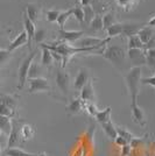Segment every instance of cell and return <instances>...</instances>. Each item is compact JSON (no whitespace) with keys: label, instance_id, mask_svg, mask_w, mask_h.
<instances>
[{"label":"cell","instance_id":"6da1fadb","mask_svg":"<svg viewBox=\"0 0 155 156\" xmlns=\"http://www.w3.org/2000/svg\"><path fill=\"white\" fill-rule=\"evenodd\" d=\"M103 57L107 61H110L113 66H116L119 72L129 71V62L127 61V54L125 51L124 47L111 44L107 46L103 51Z\"/></svg>","mask_w":155,"mask_h":156},{"label":"cell","instance_id":"7a4b0ae2","mask_svg":"<svg viewBox=\"0 0 155 156\" xmlns=\"http://www.w3.org/2000/svg\"><path fill=\"white\" fill-rule=\"evenodd\" d=\"M141 68L140 66H133L129 69V71L125 76L126 86L131 96V105H135L138 94H139V87L141 84Z\"/></svg>","mask_w":155,"mask_h":156},{"label":"cell","instance_id":"3957f363","mask_svg":"<svg viewBox=\"0 0 155 156\" xmlns=\"http://www.w3.org/2000/svg\"><path fill=\"white\" fill-rule=\"evenodd\" d=\"M36 50L32 51L27 57H25V59L21 62V64L19 66V72H18V78H19V83H18V90H21L26 82L28 80V71H29V68L31 64L33 63V59L35 58L36 56Z\"/></svg>","mask_w":155,"mask_h":156},{"label":"cell","instance_id":"277c9868","mask_svg":"<svg viewBox=\"0 0 155 156\" xmlns=\"http://www.w3.org/2000/svg\"><path fill=\"white\" fill-rule=\"evenodd\" d=\"M29 82V93H38V92H49L52 90V86L49 84L48 79L43 77L28 79Z\"/></svg>","mask_w":155,"mask_h":156},{"label":"cell","instance_id":"5b68a950","mask_svg":"<svg viewBox=\"0 0 155 156\" xmlns=\"http://www.w3.org/2000/svg\"><path fill=\"white\" fill-rule=\"evenodd\" d=\"M127 58L129 64L133 66H140L146 65V54L142 49H128L127 51Z\"/></svg>","mask_w":155,"mask_h":156},{"label":"cell","instance_id":"8992f818","mask_svg":"<svg viewBox=\"0 0 155 156\" xmlns=\"http://www.w3.org/2000/svg\"><path fill=\"white\" fill-rule=\"evenodd\" d=\"M55 83L63 94H68L70 91V76L63 70H57L55 76Z\"/></svg>","mask_w":155,"mask_h":156},{"label":"cell","instance_id":"52a82bcc","mask_svg":"<svg viewBox=\"0 0 155 156\" xmlns=\"http://www.w3.org/2000/svg\"><path fill=\"white\" fill-rule=\"evenodd\" d=\"M21 121L19 120H12V130L8 135V141H7V148H15L18 144L22 142L20 139V128Z\"/></svg>","mask_w":155,"mask_h":156},{"label":"cell","instance_id":"ba28073f","mask_svg":"<svg viewBox=\"0 0 155 156\" xmlns=\"http://www.w3.org/2000/svg\"><path fill=\"white\" fill-rule=\"evenodd\" d=\"M111 39H100V37H95V36H88V37H83L79 39L75 43L77 44L79 48H92V47H99V46H105L110 42Z\"/></svg>","mask_w":155,"mask_h":156},{"label":"cell","instance_id":"9c48e42d","mask_svg":"<svg viewBox=\"0 0 155 156\" xmlns=\"http://www.w3.org/2000/svg\"><path fill=\"white\" fill-rule=\"evenodd\" d=\"M90 79H92V78H91L90 71H89L88 69H85V68H82V69L78 71L77 75H76L75 79H74V85H72V86H74V89H75L76 91H81Z\"/></svg>","mask_w":155,"mask_h":156},{"label":"cell","instance_id":"30bf717a","mask_svg":"<svg viewBox=\"0 0 155 156\" xmlns=\"http://www.w3.org/2000/svg\"><path fill=\"white\" fill-rule=\"evenodd\" d=\"M85 110V101L81 97L75 98L70 101V104L65 107L68 115H77Z\"/></svg>","mask_w":155,"mask_h":156},{"label":"cell","instance_id":"8fae6325","mask_svg":"<svg viewBox=\"0 0 155 156\" xmlns=\"http://www.w3.org/2000/svg\"><path fill=\"white\" fill-rule=\"evenodd\" d=\"M59 39L68 43H76L78 40L82 39V36L84 35V32L82 30H64V29H59Z\"/></svg>","mask_w":155,"mask_h":156},{"label":"cell","instance_id":"7c38bea8","mask_svg":"<svg viewBox=\"0 0 155 156\" xmlns=\"http://www.w3.org/2000/svg\"><path fill=\"white\" fill-rule=\"evenodd\" d=\"M131 113H132V119L134 121V124L139 125L141 127H145L146 126V114L142 110L141 107L138 104L135 105H131Z\"/></svg>","mask_w":155,"mask_h":156},{"label":"cell","instance_id":"4fadbf2b","mask_svg":"<svg viewBox=\"0 0 155 156\" xmlns=\"http://www.w3.org/2000/svg\"><path fill=\"white\" fill-rule=\"evenodd\" d=\"M79 97L84 100L85 103H96V92L93 89V83L92 79H90L85 86L81 90V96Z\"/></svg>","mask_w":155,"mask_h":156},{"label":"cell","instance_id":"5bb4252c","mask_svg":"<svg viewBox=\"0 0 155 156\" xmlns=\"http://www.w3.org/2000/svg\"><path fill=\"white\" fill-rule=\"evenodd\" d=\"M23 27H25V32H26L27 36H28V42L27 44L31 47L32 46L33 39H34V35H35V32H36V28H35V23L32 22L29 18L27 16L26 13H23Z\"/></svg>","mask_w":155,"mask_h":156},{"label":"cell","instance_id":"9a60e30c","mask_svg":"<svg viewBox=\"0 0 155 156\" xmlns=\"http://www.w3.org/2000/svg\"><path fill=\"white\" fill-rule=\"evenodd\" d=\"M27 42H28V36H27L26 32L22 30L13 41H11V43H9V46L7 48V50L12 52V51H14V50H16L18 48H20V47L27 44Z\"/></svg>","mask_w":155,"mask_h":156},{"label":"cell","instance_id":"2e32d148","mask_svg":"<svg viewBox=\"0 0 155 156\" xmlns=\"http://www.w3.org/2000/svg\"><path fill=\"white\" fill-rule=\"evenodd\" d=\"M142 25L140 23H123V33L121 35L126 36V37H131V36H134L138 35L139 30L142 28Z\"/></svg>","mask_w":155,"mask_h":156},{"label":"cell","instance_id":"e0dca14e","mask_svg":"<svg viewBox=\"0 0 155 156\" xmlns=\"http://www.w3.org/2000/svg\"><path fill=\"white\" fill-rule=\"evenodd\" d=\"M34 134H35V129H34L33 126H31L29 124L21 125V128H20V139H21L22 142L33 139Z\"/></svg>","mask_w":155,"mask_h":156},{"label":"cell","instance_id":"ac0fdd59","mask_svg":"<svg viewBox=\"0 0 155 156\" xmlns=\"http://www.w3.org/2000/svg\"><path fill=\"white\" fill-rule=\"evenodd\" d=\"M154 35H155V28L149 26L142 27L141 29L139 30V33H138V36H139V39L141 40V42L143 44H146Z\"/></svg>","mask_w":155,"mask_h":156},{"label":"cell","instance_id":"d6986e66","mask_svg":"<svg viewBox=\"0 0 155 156\" xmlns=\"http://www.w3.org/2000/svg\"><path fill=\"white\" fill-rule=\"evenodd\" d=\"M40 13H41V9L38 5H35V4H28L27 5L26 14L32 22H34V23L38 22V20L40 19Z\"/></svg>","mask_w":155,"mask_h":156},{"label":"cell","instance_id":"ffe728a7","mask_svg":"<svg viewBox=\"0 0 155 156\" xmlns=\"http://www.w3.org/2000/svg\"><path fill=\"white\" fill-rule=\"evenodd\" d=\"M102 128H103L104 133L106 134V136L109 137L110 140H116V137L118 136L117 134V126H114V124L112 121H107V122H104L102 124Z\"/></svg>","mask_w":155,"mask_h":156},{"label":"cell","instance_id":"44dd1931","mask_svg":"<svg viewBox=\"0 0 155 156\" xmlns=\"http://www.w3.org/2000/svg\"><path fill=\"white\" fill-rule=\"evenodd\" d=\"M111 113H112V107L109 106V107H106L105 110L98 111V113L96 114L95 119L97 120L99 124L102 125V124H104V122L110 121L111 120Z\"/></svg>","mask_w":155,"mask_h":156},{"label":"cell","instance_id":"7402d4cb","mask_svg":"<svg viewBox=\"0 0 155 156\" xmlns=\"http://www.w3.org/2000/svg\"><path fill=\"white\" fill-rule=\"evenodd\" d=\"M0 130L2 134L9 135V133L12 130V119L11 118L0 115Z\"/></svg>","mask_w":155,"mask_h":156},{"label":"cell","instance_id":"603a6c76","mask_svg":"<svg viewBox=\"0 0 155 156\" xmlns=\"http://www.w3.org/2000/svg\"><path fill=\"white\" fill-rule=\"evenodd\" d=\"M0 103H2L4 105H6L14 111L16 110V106H18L16 98L13 96H9V94H0Z\"/></svg>","mask_w":155,"mask_h":156},{"label":"cell","instance_id":"cb8c5ba5","mask_svg":"<svg viewBox=\"0 0 155 156\" xmlns=\"http://www.w3.org/2000/svg\"><path fill=\"white\" fill-rule=\"evenodd\" d=\"M4 154L6 156H41V154H31L20 148H7Z\"/></svg>","mask_w":155,"mask_h":156},{"label":"cell","instance_id":"d4e9b609","mask_svg":"<svg viewBox=\"0 0 155 156\" xmlns=\"http://www.w3.org/2000/svg\"><path fill=\"white\" fill-rule=\"evenodd\" d=\"M41 73H42V66L36 62H33L31 64V68H29V71H28V79L40 78Z\"/></svg>","mask_w":155,"mask_h":156},{"label":"cell","instance_id":"484cf974","mask_svg":"<svg viewBox=\"0 0 155 156\" xmlns=\"http://www.w3.org/2000/svg\"><path fill=\"white\" fill-rule=\"evenodd\" d=\"M90 30L92 33H97V32H100V30H103L104 29V26H103V16H100V15H96L95 16V19L91 21L90 23Z\"/></svg>","mask_w":155,"mask_h":156},{"label":"cell","instance_id":"4316f807","mask_svg":"<svg viewBox=\"0 0 155 156\" xmlns=\"http://www.w3.org/2000/svg\"><path fill=\"white\" fill-rule=\"evenodd\" d=\"M42 48V59H41V63L43 66H52L54 63V58L52 56V51L49 49H47L45 47H41Z\"/></svg>","mask_w":155,"mask_h":156},{"label":"cell","instance_id":"83f0119b","mask_svg":"<svg viewBox=\"0 0 155 156\" xmlns=\"http://www.w3.org/2000/svg\"><path fill=\"white\" fill-rule=\"evenodd\" d=\"M143 47H145V44L141 42V40L139 39L138 35L128 37V42H127V48L128 49H142L143 50Z\"/></svg>","mask_w":155,"mask_h":156},{"label":"cell","instance_id":"f1b7e54d","mask_svg":"<svg viewBox=\"0 0 155 156\" xmlns=\"http://www.w3.org/2000/svg\"><path fill=\"white\" fill-rule=\"evenodd\" d=\"M106 32H107V37H109V39L114 37V36H118V35H121V33H123V23L116 22V23L112 25Z\"/></svg>","mask_w":155,"mask_h":156},{"label":"cell","instance_id":"f546056e","mask_svg":"<svg viewBox=\"0 0 155 156\" xmlns=\"http://www.w3.org/2000/svg\"><path fill=\"white\" fill-rule=\"evenodd\" d=\"M117 134H118V136L125 139L128 143H131V141L135 137V135H133L129 130H127L125 127H120V126H118V127H117Z\"/></svg>","mask_w":155,"mask_h":156},{"label":"cell","instance_id":"4dcf8cb0","mask_svg":"<svg viewBox=\"0 0 155 156\" xmlns=\"http://www.w3.org/2000/svg\"><path fill=\"white\" fill-rule=\"evenodd\" d=\"M146 65H148L150 70L155 71V49L146 50Z\"/></svg>","mask_w":155,"mask_h":156},{"label":"cell","instance_id":"1f68e13d","mask_svg":"<svg viewBox=\"0 0 155 156\" xmlns=\"http://www.w3.org/2000/svg\"><path fill=\"white\" fill-rule=\"evenodd\" d=\"M11 41L8 39V33L5 28L0 27V49H7Z\"/></svg>","mask_w":155,"mask_h":156},{"label":"cell","instance_id":"d6a6232c","mask_svg":"<svg viewBox=\"0 0 155 156\" xmlns=\"http://www.w3.org/2000/svg\"><path fill=\"white\" fill-rule=\"evenodd\" d=\"M116 23V16H114V13L113 12H107V13L105 14L103 16V26H104V29H109L112 25H114Z\"/></svg>","mask_w":155,"mask_h":156},{"label":"cell","instance_id":"836d02e7","mask_svg":"<svg viewBox=\"0 0 155 156\" xmlns=\"http://www.w3.org/2000/svg\"><path fill=\"white\" fill-rule=\"evenodd\" d=\"M71 15H72V9H68V11H64V12H62V13L59 14V16H58L56 22L58 23V26H59L61 29H64L65 23H67V21H68V19L70 18Z\"/></svg>","mask_w":155,"mask_h":156},{"label":"cell","instance_id":"e575fe53","mask_svg":"<svg viewBox=\"0 0 155 156\" xmlns=\"http://www.w3.org/2000/svg\"><path fill=\"white\" fill-rule=\"evenodd\" d=\"M83 7V12H84V21L90 23L92 20L96 16V11L93 9V7L89 5V6H82Z\"/></svg>","mask_w":155,"mask_h":156},{"label":"cell","instance_id":"d590c367","mask_svg":"<svg viewBox=\"0 0 155 156\" xmlns=\"http://www.w3.org/2000/svg\"><path fill=\"white\" fill-rule=\"evenodd\" d=\"M72 9V16L77 20L78 22H84V12H83V7L76 5Z\"/></svg>","mask_w":155,"mask_h":156},{"label":"cell","instance_id":"8d00e7d4","mask_svg":"<svg viewBox=\"0 0 155 156\" xmlns=\"http://www.w3.org/2000/svg\"><path fill=\"white\" fill-rule=\"evenodd\" d=\"M138 1H139V0H117L118 5L120 7H124V9H125L126 12L131 11V9L138 4Z\"/></svg>","mask_w":155,"mask_h":156},{"label":"cell","instance_id":"74e56055","mask_svg":"<svg viewBox=\"0 0 155 156\" xmlns=\"http://www.w3.org/2000/svg\"><path fill=\"white\" fill-rule=\"evenodd\" d=\"M45 37H47V30L43 29V28H41V29H38V30L35 32V35H34L33 41H34L35 43H38V44H41V43H43V41H45Z\"/></svg>","mask_w":155,"mask_h":156},{"label":"cell","instance_id":"f35d334b","mask_svg":"<svg viewBox=\"0 0 155 156\" xmlns=\"http://www.w3.org/2000/svg\"><path fill=\"white\" fill-rule=\"evenodd\" d=\"M61 13H62V12L58 11V9H48V11L45 12V18H47V20H48L49 22H56Z\"/></svg>","mask_w":155,"mask_h":156},{"label":"cell","instance_id":"ab89813d","mask_svg":"<svg viewBox=\"0 0 155 156\" xmlns=\"http://www.w3.org/2000/svg\"><path fill=\"white\" fill-rule=\"evenodd\" d=\"M12 57V52L7 49H0V68H2Z\"/></svg>","mask_w":155,"mask_h":156},{"label":"cell","instance_id":"60d3db41","mask_svg":"<svg viewBox=\"0 0 155 156\" xmlns=\"http://www.w3.org/2000/svg\"><path fill=\"white\" fill-rule=\"evenodd\" d=\"M0 115H4V117H8V118H12L15 115V111L9 108L8 106L4 105L2 103H0Z\"/></svg>","mask_w":155,"mask_h":156},{"label":"cell","instance_id":"b9f144b4","mask_svg":"<svg viewBox=\"0 0 155 156\" xmlns=\"http://www.w3.org/2000/svg\"><path fill=\"white\" fill-rule=\"evenodd\" d=\"M85 111L88 112V114L90 117L95 118L99 110H98L96 103H85Z\"/></svg>","mask_w":155,"mask_h":156},{"label":"cell","instance_id":"7bdbcfd3","mask_svg":"<svg viewBox=\"0 0 155 156\" xmlns=\"http://www.w3.org/2000/svg\"><path fill=\"white\" fill-rule=\"evenodd\" d=\"M121 148V153H120V156H131V153H132V147H131V144L127 143V144H125L123 147H120Z\"/></svg>","mask_w":155,"mask_h":156},{"label":"cell","instance_id":"ee69618b","mask_svg":"<svg viewBox=\"0 0 155 156\" xmlns=\"http://www.w3.org/2000/svg\"><path fill=\"white\" fill-rule=\"evenodd\" d=\"M141 84L145 85H150L155 87V76H152V77H145L141 78Z\"/></svg>","mask_w":155,"mask_h":156},{"label":"cell","instance_id":"f6af8a7d","mask_svg":"<svg viewBox=\"0 0 155 156\" xmlns=\"http://www.w3.org/2000/svg\"><path fill=\"white\" fill-rule=\"evenodd\" d=\"M150 49H155V35L149 40L148 42L145 44V47H143V50H145V51H146V50H150Z\"/></svg>","mask_w":155,"mask_h":156},{"label":"cell","instance_id":"bcb514c9","mask_svg":"<svg viewBox=\"0 0 155 156\" xmlns=\"http://www.w3.org/2000/svg\"><path fill=\"white\" fill-rule=\"evenodd\" d=\"M114 141H116L117 144H118V146H120V147H123V146H125V144H127V143H128L125 139H123V137H120V136H117Z\"/></svg>","mask_w":155,"mask_h":156},{"label":"cell","instance_id":"7dc6e473","mask_svg":"<svg viewBox=\"0 0 155 156\" xmlns=\"http://www.w3.org/2000/svg\"><path fill=\"white\" fill-rule=\"evenodd\" d=\"M79 2H81V6H89L91 5L92 0H79Z\"/></svg>","mask_w":155,"mask_h":156},{"label":"cell","instance_id":"c3c4849f","mask_svg":"<svg viewBox=\"0 0 155 156\" xmlns=\"http://www.w3.org/2000/svg\"><path fill=\"white\" fill-rule=\"evenodd\" d=\"M147 26L149 27H153V28H155V16L153 18V19H150L148 21V23H147Z\"/></svg>","mask_w":155,"mask_h":156},{"label":"cell","instance_id":"681fc988","mask_svg":"<svg viewBox=\"0 0 155 156\" xmlns=\"http://www.w3.org/2000/svg\"><path fill=\"white\" fill-rule=\"evenodd\" d=\"M103 1H105V2H109V4H110V2H112V1H114V0H103Z\"/></svg>","mask_w":155,"mask_h":156},{"label":"cell","instance_id":"f907efd6","mask_svg":"<svg viewBox=\"0 0 155 156\" xmlns=\"http://www.w3.org/2000/svg\"><path fill=\"white\" fill-rule=\"evenodd\" d=\"M1 135H2V133H1V130H0V141H1ZM0 147H1V144H0Z\"/></svg>","mask_w":155,"mask_h":156},{"label":"cell","instance_id":"816d5d0a","mask_svg":"<svg viewBox=\"0 0 155 156\" xmlns=\"http://www.w3.org/2000/svg\"><path fill=\"white\" fill-rule=\"evenodd\" d=\"M41 156H47L45 154H41Z\"/></svg>","mask_w":155,"mask_h":156},{"label":"cell","instance_id":"f5cc1de1","mask_svg":"<svg viewBox=\"0 0 155 156\" xmlns=\"http://www.w3.org/2000/svg\"><path fill=\"white\" fill-rule=\"evenodd\" d=\"M74 1H76V2H77V1H79V0H74Z\"/></svg>","mask_w":155,"mask_h":156},{"label":"cell","instance_id":"db71d44e","mask_svg":"<svg viewBox=\"0 0 155 156\" xmlns=\"http://www.w3.org/2000/svg\"><path fill=\"white\" fill-rule=\"evenodd\" d=\"M149 156H155V155H149Z\"/></svg>","mask_w":155,"mask_h":156},{"label":"cell","instance_id":"11a10c76","mask_svg":"<svg viewBox=\"0 0 155 156\" xmlns=\"http://www.w3.org/2000/svg\"><path fill=\"white\" fill-rule=\"evenodd\" d=\"M154 142H155V140H154Z\"/></svg>","mask_w":155,"mask_h":156}]
</instances>
